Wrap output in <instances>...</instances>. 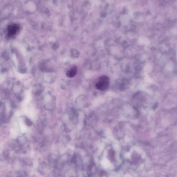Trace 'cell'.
Returning <instances> with one entry per match:
<instances>
[{
	"label": "cell",
	"instance_id": "cell-1",
	"mask_svg": "<svg viewBox=\"0 0 177 177\" xmlns=\"http://www.w3.org/2000/svg\"><path fill=\"white\" fill-rule=\"evenodd\" d=\"M109 85V79L107 76H102L99 78L95 84L96 88L101 91H104L107 89Z\"/></svg>",
	"mask_w": 177,
	"mask_h": 177
},
{
	"label": "cell",
	"instance_id": "cell-2",
	"mask_svg": "<svg viewBox=\"0 0 177 177\" xmlns=\"http://www.w3.org/2000/svg\"><path fill=\"white\" fill-rule=\"evenodd\" d=\"M20 27L16 24H13L8 26L7 28V36L8 37H13L19 32Z\"/></svg>",
	"mask_w": 177,
	"mask_h": 177
},
{
	"label": "cell",
	"instance_id": "cell-3",
	"mask_svg": "<svg viewBox=\"0 0 177 177\" xmlns=\"http://www.w3.org/2000/svg\"><path fill=\"white\" fill-rule=\"evenodd\" d=\"M77 72V66L74 65L67 71L66 73V75L68 77L73 78L76 76Z\"/></svg>",
	"mask_w": 177,
	"mask_h": 177
}]
</instances>
